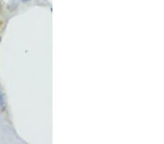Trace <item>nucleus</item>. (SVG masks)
<instances>
[{
    "label": "nucleus",
    "mask_w": 164,
    "mask_h": 144,
    "mask_svg": "<svg viewBox=\"0 0 164 144\" xmlns=\"http://www.w3.org/2000/svg\"><path fill=\"white\" fill-rule=\"evenodd\" d=\"M5 106V101H4V97L3 93H0V108L4 109Z\"/></svg>",
    "instance_id": "1"
},
{
    "label": "nucleus",
    "mask_w": 164,
    "mask_h": 144,
    "mask_svg": "<svg viewBox=\"0 0 164 144\" xmlns=\"http://www.w3.org/2000/svg\"><path fill=\"white\" fill-rule=\"evenodd\" d=\"M22 1H23V2H27V1H30V0H22Z\"/></svg>",
    "instance_id": "2"
},
{
    "label": "nucleus",
    "mask_w": 164,
    "mask_h": 144,
    "mask_svg": "<svg viewBox=\"0 0 164 144\" xmlns=\"http://www.w3.org/2000/svg\"><path fill=\"white\" fill-rule=\"evenodd\" d=\"M1 36H0V42H1Z\"/></svg>",
    "instance_id": "3"
}]
</instances>
